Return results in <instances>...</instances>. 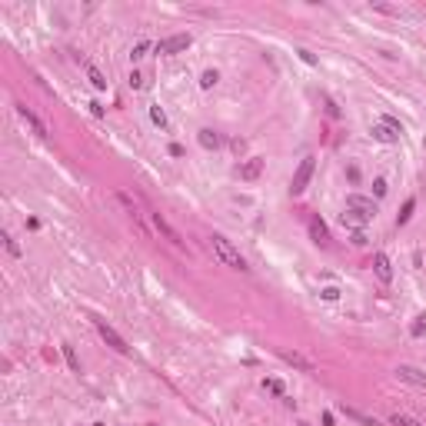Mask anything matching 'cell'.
Segmentation results:
<instances>
[{
	"instance_id": "cell-1",
	"label": "cell",
	"mask_w": 426,
	"mask_h": 426,
	"mask_svg": "<svg viewBox=\"0 0 426 426\" xmlns=\"http://www.w3.org/2000/svg\"><path fill=\"white\" fill-rule=\"evenodd\" d=\"M210 250H213V253H217V260H220L223 266H230V270H240V273H247V270H250L247 260L240 257V250H236L233 243L226 240V236L213 233V236H210Z\"/></svg>"
},
{
	"instance_id": "cell-2",
	"label": "cell",
	"mask_w": 426,
	"mask_h": 426,
	"mask_svg": "<svg viewBox=\"0 0 426 426\" xmlns=\"http://www.w3.org/2000/svg\"><path fill=\"white\" fill-rule=\"evenodd\" d=\"M113 200L123 207V213H127L130 220H133V226L140 230V236H150V230H147V223H144V213H140V207H137V200L130 197V193H123V190H117L113 193Z\"/></svg>"
},
{
	"instance_id": "cell-3",
	"label": "cell",
	"mask_w": 426,
	"mask_h": 426,
	"mask_svg": "<svg viewBox=\"0 0 426 426\" xmlns=\"http://www.w3.org/2000/svg\"><path fill=\"white\" fill-rule=\"evenodd\" d=\"M313 157H303L300 160V167H297V173H293V180H290V193L293 197H300V193L306 190V183H310V177H313Z\"/></svg>"
},
{
	"instance_id": "cell-4",
	"label": "cell",
	"mask_w": 426,
	"mask_h": 426,
	"mask_svg": "<svg viewBox=\"0 0 426 426\" xmlns=\"http://www.w3.org/2000/svg\"><path fill=\"white\" fill-rule=\"evenodd\" d=\"M93 326H97V333H100V337L107 340V346H113V350H117V353L130 356V346H127V340H123L120 333L113 330V326H110V323H107V320H93Z\"/></svg>"
},
{
	"instance_id": "cell-5",
	"label": "cell",
	"mask_w": 426,
	"mask_h": 426,
	"mask_svg": "<svg viewBox=\"0 0 426 426\" xmlns=\"http://www.w3.org/2000/svg\"><path fill=\"white\" fill-rule=\"evenodd\" d=\"M190 43H193V37H190V33H173V37L160 40V43H157L153 50H157L160 57H170V54H180V50H186Z\"/></svg>"
},
{
	"instance_id": "cell-6",
	"label": "cell",
	"mask_w": 426,
	"mask_h": 426,
	"mask_svg": "<svg viewBox=\"0 0 426 426\" xmlns=\"http://www.w3.org/2000/svg\"><path fill=\"white\" fill-rule=\"evenodd\" d=\"M396 376H400L403 383H410V386H419V390H426V373L419 370V366H410V363H400V366H396Z\"/></svg>"
},
{
	"instance_id": "cell-7",
	"label": "cell",
	"mask_w": 426,
	"mask_h": 426,
	"mask_svg": "<svg viewBox=\"0 0 426 426\" xmlns=\"http://www.w3.org/2000/svg\"><path fill=\"white\" fill-rule=\"evenodd\" d=\"M17 113H20V117H24V120H27V127H30V130H33V133H37V137H40V140H47V137H50L47 123H43L40 117H37V113L30 110V107H24V104H20V107H17Z\"/></svg>"
},
{
	"instance_id": "cell-8",
	"label": "cell",
	"mask_w": 426,
	"mask_h": 426,
	"mask_svg": "<svg viewBox=\"0 0 426 426\" xmlns=\"http://www.w3.org/2000/svg\"><path fill=\"white\" fill-rule=\"evenodd\" d=\"M346 207H350V210H360V213H366V217H376V200L360 197V193H350V197H346Z\"/></svg>"
},
{
	"instance_id": "cell-9",
	"label": "cell",
	"mask_w": 426,
	"mask_h": 426,
	"mask_svg": "<svg viewBox=\"0 0 426 426\" xmlns=\"http://www.w3.org/2000/svg\"><path fill=\"white\" fill-rule=\"evenodd\" d=\"M310 236H313L316 247H330V230H326V223H323L320 217L310 220Z\"/></svg>"
},
{
	"instance_id": "cell-10",
	"label": "cell",
	"mask_w": 426,
	"mask_h": 426,
	"mask_svg": "<svg viewBox=\"0 0 426 426\" xmlns=\"http://www.w3.org/2000/svg\"><path fill=\"white\" fill-rule=\"evenodd\" d=\"M260 173H263V157H250V160L240 167V180H247V183H250V180H257Z\"/></svg>"
},
{
	"instance_id": "cell-11",
	"label": "cell",
	"mask_w": 426,
	"mask_h": 426,
	"mask_svg": "<svg viewBox=\"0 0 426 426\" xmlns=\"http://www.w3.org/2000/svg\"><path fill=\"white\" fill-rule=\"evenodd\" d=\"M373 270H376V276H380L383 283L393 280V263H390V257H386V253H376V257H373Z\"/></svg>"
},
{
	"instance_id": "cell-12",
	"label": "cell",
	"mask_w": 426,
	"mask_h": 426,
	"mask_svg": "<svg viewBox=\"0 0 426 426\" xmlns=\"http://www.w3.org/2000/svg\"><path fill=\"white\" fill-rule=\"evenodd\" d=\"M280 360L290 363V366H297V370H303V373H313V363L306 360V356H300L297 350H293V353H290V350H280Z\"/></svg>"
},
{
	"instance_id": "cell-13",
	"label": "cell",
	"mask_w": 426,
	"mask_h": 426,
	"mask_svg": "<svg viewBox=\"0 0 426 426\" xmlns=\"http://www.w3.org/2000/svg\"><path fill=\"white\" fill-rule=\"evenodd\" d=\"M150 220H153V226H157V230H160V233L167 236L170 243H177V247L183 243V240H180V233H177V230H173V226H170L167 220H163V213H150Z\"/></svg>"
},
{
	"instance_id": "cell-14",
	"label": "cell",
	"mask_w": 426,
	"mask_h": 426,
	"mask_svg": "<svg viewBox=\"0 0 426 426\" xmlns=\"http://www.w3.org/2000/svg\"><path fill=\"white\" fill-rule=\"evenodd\" d=\"M197 140H200V147H203V150H217V147L223 144V137H220L217 130H210V127H203L200 133H197Z\"/></svg>"
},
{
	"instance_id": "cell-15",
	"label": "cell",
	"mask_w": 426,
	"mask_h": 426,
	"mask_svg": "<svg viewBox=\"0 0 426 426\" xmlns=\"http://www.w3.org/2000/svg\"><path fill=\"white\" fill-rule=\"evenodd\" d=\"M340 220H343L346 226H356V230H360V226H366L373 217H366V213H360V210H350V207H343V217H340Z\"/></svg>"
},
{
	"instance_id": "cell-16",
	"label": "cell",
	"mask_w": 426,
	"mask_h": 426,
	"mask_svg": "<svg viewBox=\"0 0 426 426\" xmlns=\"http://www.w3.org/2000/svg\"><path fill=\"white\" fill-rule=\"evenodd\" d=\"M370 133H373V140H380V144H396V140H400V137L393 133V130L386 127V123H376V127L370 130Z\"/></svg>"
},
{
	"instance_id": "cell-17",
	"label": "cell",
	"mask_w": 426,
	"mask_h": 426,
	"mask_svg": "<svg viewBox=\"0 0 426 426\" xmlns=\"http://www.w3.org/2000/svg\"><path fill=\"white\" fill-rule=\"evenodd\" d=\"M87 80L93 83L97 90H107V77L100 73V67H93V64H87Z\"/></svg>"
},
{
	"instance_id": "cell-18",
	"label": "cell",
	"mask_w": 426,
	"mask_h": 426,
	"mask_svg": "<svg viewBox=\"0 0 426 426\" xmlns=\"http://www.w3.org/2000/svg\"><path fill=\"white\" fill-rule=\"evenodd\" d=\"M413 210H416V200H413V197H410V200L403 203V210H400V213H396V226H406V223H410Z\"/></svg>"
},
{
	"instance_id": "cell-19",
	"label": "cell",
	"mask_w": 426,
	"mask_h": 426,
	"mask_svg": "<svg viewBox=\"0 0 426 426\" xmlns=\"http://www.w3.org/2000/svg\"><path fill=\"white\" fill-rule=\"evenodd\" d=\"M340 413H346V416H350V419H356V423H363V426H380L376 419H370V416H363V413L350 410V406H346V403H343V406H340Z\"/></svg>"
},
{
	"instance_id": "cell-20",
	"label": "cell",
	"mask_w": 426,
	"mask_h": 426,
	"mask_svg": "<svg viewBox=\"0 0 426 426\" xmlns=\"http://www.w3.org/2000/svg\"><path fill=\"white\" fill-rule=\"evenodd\" d=\"M60 350H64V360H67V366H70L73 373H80V360H77V353H73V346H70V343H64Z\"/></svg>"
},
{
	"instance_id": "cell-21",
	"label": "cell",
	"mask_w": 426,
	"mask_h": 426,
	"mask_svg": "<svg viewBox=\"0 0 426 426\" xmlns=\"http://www.w3.org/2000/svg\"><path fill=\"white\" fill-rule=\"evenodd\" d=\"M150 120L157 123L160 130H167V127H170V120H167V113H163V107H150Z\"/></svg>"
},
{
	"instance_id": "cell-22",
	"label": "cell",
	"mask_w": 426,
	"mask_h": 426,
	"mask_svg": "<svg viewBox=\"0 0 426 426\" xmlns=\"http://www.w3.org/2000/svg\"><path fill=\"white\" fill-rule=\"evenodd\" d=\"M263 390H270L273 396H287V386H283V380H263Z\"/></svg>"
},
{
	"instance_id": "cell-23",
	"label": "cell",
	"mask_w": 426,
	"mask_h": 426,
	"mask_svg": "<svg viewBox=\"0 0 426 426\" xmlns=\"http://www.w3.org/2000/svg\"><path fill=\"white\" fill-rule=\"evenodd\" d=\"M423 333H426V313H419L410 326V337H423Z\"/></svg>"
},
{
	"instance_id": "cell-24",
	"label": "cell",
	"mask_w": 426,
	"mask_h": 426,
	"mask_svg": "<svg viewBox=\"0 0 426 426\" xmlns=\"http://www.w3.org/2000/svg\"><path fill=\"white\" fill-rule=\"evenodd\" d=\"M217 80H220V73H217V70H203V77H200V87H203V90H210V87H213Z\"/></svg>"
},
{
	"instance_id": "cell-25",
	"label": "cell",
	"mask_w": 426,
	"mask_h": 426,
	"mask_svg": "<svg viewBox=\"0 0 426 426\" xmlns=\"http://www.w3.org/2000/svg\"><path fill=\"white\" fill-rule=\"evenodd\" d=\"M390 426H419L413 416H403V413H393V419H390Z\"/></svg>"
},
{
	"instance_id": "cell-26",
	"label": "cell",
	"mask_w": 426,
	"mask_h": 426,
	"mask_svg": "<svg viewBox=\"0 0 426 426\" xmlns=\"http://www.w3.org/2000/svg\"><path fill=\"white\" fill-rule=\"evenodd\" d=\"M147 50H150V40H140L137 47L130 50V60H140V57H147Z\"/></svg>"
},
{
	"instance_id": "cell-27",
	"label": "cell",
	"mask_w": 426,
	"mask_h": 426,
	"mask_svg": "<svg viewBox=\"0 0 426 426\" xmlns=\"http://www.w3.org/2000/svg\"><path fill=\"white\" fill-rule=\"evenodd\" d=\"M127 80H130V87H133V90L147 87V80H144V73H140V70H130V77H127Z\"/></svg>"
},
{
	"instance_id": "cell-28",
	"label": "cell",
	"mask_w": 426,
	"mask_h": 426,
	"mask_svg": "<svg viewBox=\"0 0 426 426\" xmlns=\"http://www.w3.org/2000/svg\"><path fill=\"white\" fill-rule=\"evenodd\" d=\"M383 123H386V127H390V130H393L396 137H403V123L396 120V117H390V113H386V117H383Z\"/></svg>"
},
{
	"instance_id": "cell-29",
	"label": "cell",
	"mask_w": 426,
	"mask_h": 426,
	"mask_svg": "<svg viewBox=\"0 0 426 426\" xmlns=\"http://www.w3.org/2000/svg\"><path fill=\"white\" fill-rule=\"evenodd\" d=\"M4 247H7V253L10 257H20V247H17V240L10 233H4Z\"/></svg>"
},
{
	"instance_id": "cell-30",
	"label": "cell",
	"mask_w": 426,
	"mask_h": 426,
	"mask_svg": "<svg viewBox=\"0 0 426 426\" xmlns=\"http://www.w3.org/2000/svg\"><path fill=\"white\" fill-rule=\"evenodd\" d=\"M320 297L333 303V300H340V290H337V287H326V290H320Z\"/></svg>"
},
{
	"instance_id": "cell-31",
	"label": "cell",
	"mask_w": 426,
	"mask_h": 426,
	"mask_svg": "<svg viewBox=\"0 0 426 426\" xmlns=\"http://www.w3.org/2000/svg\"><path fill=\"white\" fill-rule=\"evenodd\" d=\"M373 190H376V197H386V180H383V177L373 180Z\"/></svg>"
},
{
	"instance_id": "cell-32",
	"label": "cell",
	"mask_w": 426,
	"mask_h": 426,
	"mask_svg": "<svg viewBox=\"0 0 426 426\" xmlns=\"http://www.w3.org/2000/svg\"><path fill=\"white\" fill-rule=\"evenodd\" d=\"M300 60H303V64H316V57L310 54V50H300Z\"/></svg>"
},
{
	"instance_id": "cell-33",
	"label": "cell",
	"mask_w": 426,
	"mask_h": 426,
	"mask_svg": "<svg viewBox=\"0 0 426 426\" xmlns=\"http://www.w3.org/2000/svg\"><path fill=\"white\" fill-rule=\"evenodd\" d=\"M90 113H93V117H104V107H100V104L93 100V104H90Z\"/></svg>"
}]
</instances>
